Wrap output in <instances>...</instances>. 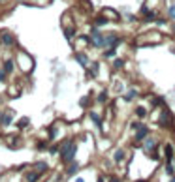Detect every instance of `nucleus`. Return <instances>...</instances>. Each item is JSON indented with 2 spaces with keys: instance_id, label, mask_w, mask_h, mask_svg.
Listing matches in <instances>:
<instances>
[{
  "instance_id": "obj_20",
  "label": "nucleus",
  "mask_w": 175,
  "mask_h": 182,
  "mask_svg": "<svg viewBox=\"0 0 175 182\" xmlns=\"http://www.w3.org/2000/svg\"><path fill=\"white\" fill-rule=\"evenodd\" d=\"M167 17H170L171 21H175V4H171L170 8H167Z\"/></svg>"
},
{
  "instance_id": "obj_1",
  "label": "nucleus",
  "mask_w": 175,
  "mask_h": 182,
  "mask_svg": "<svg viewBox=\"0 0 175 182\" xmlns=\"http://www.w3.org/2000/svg\"><path fill=\"white\" fill-rule=\"evenodd\" d=\"M59 150H60L62 162H64V163H72L74 158H75V150H77V146H75V143L72 141V139H66V141L59 146Z\"/></svg>"
},
{
  "instance_id": "obj_30",
  "label": "nucleus",
  "mask_w": 175,
  "mask_h": 182,
  "mask_svg": "<svg viewBox=\"0 0 175 182\" xmlns=\"http://www.w3.org/2000/svg\"><path fill=\"white\" fill-rule=\"evenodd\" d=\"M2 115H4V111H2V109H0V118H2Z\"/></svg>"
},
{
  "instance_id": "obj_10",
  "label": "nucleus",
  "mask_w": 175,
  "mask_h": 182,
  "mask_svg": "<svg viewBox=\"0 0 175 182\" xmlns=\"http://www.w3.org/2000/svg\"><path fill=\"white\" fill-rule=\"evenodd\" d=\"M11 120H13V111H6V113L2 115V118H0V126H10L11 124Z\"/></svg>"
},
{
  "instance_id": "obj_23",
  "label": "nucleus",
  "mask_w": 175,
  "mask_h": 182,
  "mask_svg": "<svg viewBox=\"0 0 175 182\" xmlns=\"http://www.w3.org/2000/svg\"><path fill=\"white\" fill-rule=\"evenodd\" d=\"M122 66H124V62H122L121 58H115V60H113V68H115V69H121Z\"/></svg>"
},
{
  "instance_id": "obj_24",
  "label": "nucleus",
  "mask_w": 175,
  "mask_h": 182,
  "mask_svg": "<svg viewBox=\"0 0 175 182\" xmlns=\"http://www.w3.org/2000/svg\"><path fill=\"white\" fill-rule=\"evenodd\" d=\"M29 122H30V120H29L26 116H25V118H21V120H19V128H26V126H29Z\"/></svg>"
},
{
  "instance_id": "obj_26",
  "label": "nucleus",
  "mask_w": 175,
  "mask_h": 182,
  "mask_svg": "<svg viewBox=\"0 0 175 182\" xmlns=\"http://www.w3.org/2000/svg\"><path fill=\"white\" fill-rule=\"evenodd\" d=\"M4 81H8V73L4 69H0V83H4Z\"/></svg>"
},
{
  "instance_id": "obj_32",
  "label": "nucleus",
  "mask_w": 175,
  "mask_h": 182,
  "mask_svg": "<svg viewBox=\"0 0 175 182\" xmlns=\"http://www.w3.org/2000/svg\"><path fill=\"white\" fill-rule=\"evenodd\" d=\"M173 162H175V160H173Z\"/></svg>"
},
{
  "instance_id": "obj_25",
  "label": "nucleus",
  "mask_w": 175,
  "mask_h": 182,
  "mask_svg": "<svg viewBox=\"0 0 175 182\" xmlns=\"http://www.w3.org/2000/svg\"><path fill=\"white\" fill-rule=\"evenodd\" d=\"M122 158H124V152H122V150H117V152H115V162H121Z\"/></svg>"
},
{
  "instance_id": "obj_13",
  "label": "nucleus",
  "mask_w": 175,
  "mask_h": 182,
  "mask_svg": "<svg viewBox=\"0 0 175 182\" xmlns=\"http://www.w3.org/2000/svg\"><path fill=\"white\" fill-rule=\"evenodd\" d=\"M40 175H41V173H38V171H30V173L25 177V182H38Z\"/></svg>"
},
{
  "instance_id": "obj_28",
  "label": "nucleus",
  "mask_w": 175,
  "mask_h": 182,
  "mask_svg": "<svg viewBox=\"0 0 175 182\" xmlns=\"http://www.w3.org/2000/svg\"><path fill=\"white\" fill-rule=\"evenodd\" d=\"M166 171H167V175H173V167H171V162H167V165H166Z\"/></svg>"
},
{
  "instance_id": "obj_6",
  "label": "nucleus",
  "mask_w": 175,
  "mask_h": 182,
  "mask_svg": "<svg viewBox=\"0 0 175 182\" xmlns=\"http://www.w3.org/2000/svg\"><path fill=\"white\" fill-rule=\"evenodd\" d=\"M90 45V38L87 36H83V34H79V36H75V43H74V47H75V51H81V49H85V47H89Z\"/></svg>"
},
{
  "instance_id": "obj_12",
  "label": "nucleus",
  "mask_w": 175,
  "mask_h": 182,
  "mask_svg": "<svg viewBox=\"0 0 175 182\" xmlns=\"http://www.w3.org/2000/svg\"><path fill=\"white\" fill-rule=\"evenodd\" d=\"M147 134H149V130H147L145 126L141 124V126H139V131L136 134V141H143V139L147 137Z\"/></svg>"
},
{
  "instance_id": "obj_18",
  "label": "nucleus",
  "mask_w": 175,
  "mask_h": 182,
  "mask_svg": "<svg viewBox=\"0 0 175 182\" xmlns=\"http://www.w3.org/2000/svg\"><path fill=\"white\" fill-rule=\"evenodd\" d=\"M143 141H145V143H143V146H145L147 150H149V148H152V146H155V139H152V137H145Z\"/></svg>"
},
{
  "instance_id": "obj_14",
  "label": "nucleus",
  "mask_w": 175,
  "mask_h": 182,
  "mask_svg": "<svg viewBox=\"0 0 175 182\" xmlns=\"http://www.w3.org/2000/svg\"><path fill=\"white\" fill-rule=\"evenodd\" d=\"M77 171H79V165L77 163H70V167L66 169V175H68V177H72V175H75Z\"/></svg>"
},
{
  "instance_id": "obj_7",
  "label": "nucleus",
  "mask_w": 175,
  "mask_h": 182,
  "mask_svg": "<svg viewBox=\"0 0 175 182\" xmlns=\"http://www.w3.org/2000/svg\"><path fill=\"white\" fill-rule=\"evenodd\" d=\"M102 15L106 17L107 21H121V15H119L115 10H111V8H104L102 10Z\"/></svg>"
},
{
  "instance_id": "obj_27",
  "label": "nucleus",
  "mask_w": 175,
  "mask_h": 182,
  "mask_svg": "<svg viewBox=\"0 0 175 182\" xmlns=\"http://www.w3.org/2000/svg\"><path fill=\"white\" fill-rule=\"evenodd\" d=\"M107 100V92H100V96H98V101H106Z\"/></svg>"
},
{
  "instance_id": "obj_3",
  "label": "nucleus",
  "mask_w": 175,
  "mask_h": 182,
  "mask_svg": "<svg viewBox=\"0 0 175 182\" xmlns=\"http://www.w3.org/2000/svg\"><path fill=\"white\" fill-rule=\"evenodd\" d=\"M89 38H90V45L92 47H106V34H102L100 30H90L89 34Z\"/></svg>"
},
{
  "instance_id": "obj_8",
  "label": "nucleus",
  "mask_w": 175,
  "mask_h": 182,
  "mask_svg": "<svg viewBox=\"0 0 175 182\" xmlns=\"http://www.w3.org/2000/svg\"><path fill=\"white\" fill-rule=\"evenodd\" d=\"M75 60L79 62V64L83 66V68H87L89 64H90V60H89V57L85 53H81V51H75Z\"/></svg>"
},
{
  "instance_id": "obj_2",
  "label": "nucleus",
  "mask_w": 175,
  "mask_h": 182,
  "mask_svg": "<svg viewBox=\"0 0 175 182\" xmlns=\"http://www.w3.org/2000/svg\"><path fill=\"white\" fill-rule=\"evenodd\" d=\"M15 60H17V64H19V68H21V72H23V73H30L34 69V58L26 51H23V49L17 51Z\"/></svg>"
},
{
  "instance_id": "obj_17",
  "label": "nucleus",
  "mask_w": 175,
  "mask_h": 182,
  "mask_svg": "<svg viewBox=\"0 0 175 182\" xmlns=\"http://www.w3.org/2000/svg\"><path fill=\"white\" fill-rule=\"evenodd\" d=\"M136 96H137V90H136V88H130L128 92L124 94V100H126V101H130V100H134Z\"/></svg>"
},
{
  "instance_id": "obj_4",
  "label": "nucleus",
  "mask_w": 175,
  "mask_h": 182,
  "mask_svg": "<svg viewBox=\"0 0 175 182\" xmlns=\"http://www.w3.org/2000/svg\"><path fill=\"white\" fill-rule=\"evenodd\" d=\"M162 40H164V36L160 32H147L141 38V43L143 45H155V43H160Z\"/></svg>"
},
{
  "instance_id": "obj_29",
  "label": "nucleus",
  "mask_w": 175,
  "mask_h": 182,
  "mask_svg": "<svg viewBox=\"0 0 175 182\" xmlns=\"http://www.w3.org/2000/svg\"><path fill=\"white\" fill-rule=\"evenodd\" d=\"M109 182H121V180H119V178H111Z\"/></svg>"
},
{
  "instance_id": "obj_31",
  "label": "nucleus",
  "mask_w": 175,
  "mask_h": 182,
  "mask_svg": "<svg viewBox=\"0 0 175 182\" xmlns=\"http://www.w3.org/2000/svg\"><path fill=\"white\" fill-rule=\"evenodd\" d=\"M0 2H4V0H0Z\"/></svg>"
},
{
  "instance_id": "obj_16",
  "label": "nucleus",
  "mask_w": 175,
  "mask_h": 182,
  "mask_svg": "<svg viewBox=\"0 0 175 182\" xmlns=\"http://www.w3.org/2000/svg\"><path fill=\"white\" fill-rule=\"evenodd\" d=\"M34 171H38V173L47 171V163H45V162H38V163H34Z\"/></svg>"
},
{
  "instance_id": "obj_11",
  "label": "nucleus",
  "mask_w": 175,
  "mask_h": 182,
  "mask_svg": "<svg viewBox=\"0 0 175 182\" xmlns=\"http://www.w3.org/2000/svg\"><path fill=\"white\" fill-rule=\"evenodd\" d=\"M117 43H119V36L117 34H113V32L106 34V47H115Z\"/></svg>"
},
{
  "instance_id": "obj_22",
  "label": "nucleus",
  "mask_w": 175,
  "mask_h": 182,
  "mask_svg": "<svg viewBox=\"0 0 175 182\" xmlns=\"http://www.w3.org/2000/svg\"><path fill=\"white\" fill-rule=\"evenodd\" d=\"M136 115H137L139 118L147 116V109H145V107H137V109H136Z\"/></svg>"
},
{
  "instance_id": "obj_21",
  "label": "nucleus",
  "mask_w": 175,
  "mask_h": 182,
  "mask_svg": "<svg viewBox=\"0 0 175 182\" xmlns=\"http://www.w3.org/2000/svg\"><path fill=\"white\" fill-rule=\"evenodd\" d=\"M115 53H117V45H115V47H109V51H106V53H104V57L111 58V57H115Z\"/></svg>"
},
{
  "instance_id": "obj_19",
  "label": "nucleus",
  "mask_w": 175,
  "mask_h": 182,
  "mask_svg": "<svg viewBox=\"0 0 175 182\" xmlns=\"http://www.w3.org/2000/svg\"><path fill=\"white\" fill-rule=\"evenodd\" d=\"M166 158H167V162H173V150H171V145H167V146H166Z\"/></svg>"
},
{
  "instance_id": "obj_9",
  "label": "nucleus",
  "mask_w": 175,
  "mask_h": 182,
  "mask_svg": "<svg viewBox=\"0 0 175 182\" xmlns=\"http://www.w3.org/2000/svg\"><path fill=\"white\" fill-rule=\"evenodd\" d=\"M2 69H4V72L8 73V75H11V73H13V69H15V62H13L11 58L4 60V62H2Z\"/></svg>"
},
{
  "instance_id": "obj_5",
  "label": "nucleus",
  "mask_w": 175,
  "mask_h": 182,
  "mask_svg": "<svg viewBox=\"0 0 175 182\" xmlns=\"http://www.w3.org/2000/svg\"><path fill=\"white\" fill-rule=\"evenodd\" d=\"M17 43V36L15 34H11V32H2L0 34V45H4V47H13Z\"/></svg>"
},
{
  "instance_id": "obj_15",
  "label": "nucleus",
  "mask_w": 175,
  "mask_h": 182,
  "mask_svg": "<svg viewBox=\"0 0 175 182\" xmlns=\"http://www.w3.org/2000/svg\"><path fill=\"white\" fill-rule=\"evenodd\" d=\"M107 23H109V21L104 17V15H98V17L94 19V26H104V25H107Z\"/></svg>"
}]
</instances>
